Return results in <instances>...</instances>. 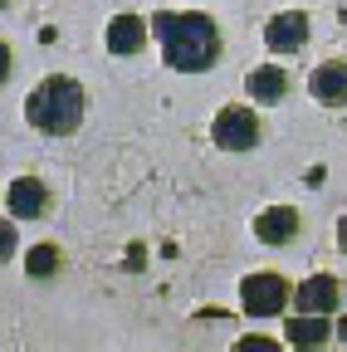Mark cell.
Masks as SVG:
<instances>
[{
    "instance_id": "obj_1",
    "label": "cell",
    "mask_w": 347,
    "mask_h": 352,
    "mask_svg": "<svg viewBox=\"0 0 347 352\" xmlns=\"http://www.w3.org/2000/svg\"><path fill=\"white\" fill-rule=\"evenodd\" d=\"M157 44L177 74H201L221 59V30L210 15H157Z\"/></svg>"
},
{
    "instance_id": "obj_2",
    "label": "cell",
    "mask_w": 347,
    "mask_h": 352,
    "mask_svg": "<svg viewBox=\"0 0 347 352\" xmlns=\"http://www.w3.org/2000/svg\"><path fill=\"white\" fill-rule=\"evenodd\" d=\"M25 118H30V127L64 138V132H74V127L83 122V88H78L74 78H64V74L45 78V83L25 98Z\"/></svg>"
},
{
    "instance_id": "obj_3",
    "label": "cell",
    "mask_w": 347,
    "mask_h": 352,
    "mask_svg": "<svg viewBox=\"0 0 347 352\" xmlns=\"http://www.w3.org/2000/svg\"><path fill=\"white\" fill-rule=\"evenodd\" d=\"M293 298V289L279 279V274H249L245 284H240V308L249 318H269V314H279V308Z\"/></svg>"
},
{
    "instance_id": "obj_4",
    "label": "cell",
    "mask_w": 347,
    "mask_h": 352,
    "mask_svg": "<svg viewBox=\"0 0 347 352\" xmlns=\"http://www.w3.org/2000/svg\"><path fill=\"white\" fill-rule=\"evenodd\" d=\"M210 138H215V147H225V152H249V147H259V118L249 108H221Z\"/></svg>"
},
{
    "instance_id": "obj_5",
    "label": "cell",
    "mask_w": 347,
    "mask_h": 352,
    "mask_svg": "<svg viewBox=\"0 0 347 352\" xmlns=\"http://www.w3.org/2000/svg\"><path fill=\"white\" fill-rule=\"evenodd\" d=\"M265 39H269V50H274V54H293V50H303V39H309V15H303V10H284V15H274L269 30H265Z\"/></svg>"
},
{
    "instance_id": "obj_6",
    "label": "cell",
    "mask_w": 347,
    "mask_h": 352,
    "mask_svg": "<svg viewBox=\"0 0 347 352\" xmlns=\"http://www.w3.org/2000/svg\"><path fill=\"white\" fill-rule=\"evenodd\" d=\"M10 215H20V220H39L49 210V186L39 182V176H20V182H10Z\"/></svg>"
},
{
    "instance_id": "obj_7",
    "label": "cell",
    "mask_w": 347,
    "mask_h": 352,
    "mask_svg": "<svg viewBox=\"0 0 347 352\" xmlns=\"http://www.w3.org/2000/svg\"><path fill=\"white\" fill-rule=\"evenodd\" d=\"M337 279L333 274H313V279H303L298 289H293V303L303 308V314H333L337 308Z\"/></svg>"
},
{
    "instance_id": "obj_8",
    "label": "cell",
    "mask_w": 347,
    "mask_h": 352,
    "mask_svg": "<svg viewBox=\"0 0 347 352\" xmlns=\"http://www.w3.org/2000/svg\"><path fill=\"white\" fill-rule=\"evenodd\" d=\"M254 235L265 240V245H289L298 235V210L293 206H269L265 215L254 220Z\"/></svg>"
},
{
    "instance_id": "obj_9",
    "label": "cell",
    "mask_w": 347,
    "mask_h": 352,
    "mask_svg": "<svg viewBox=\"0 0 347 352\" xmlns=\"http://www.w3.org/2000/svg\"><path fill=\"white\" fill-rule=\"evenodd\" d=\"M309 88H313V98H318V103H328V108L347 103V64H337V59H333V64H318Z\"/></svg>"
},
{
    "instance_id": "obj_10",
    "label": "cell",
    "mask_w": 347,
    "mask_h": 352,
    "mask_svg": "<svg viewBox=\"0 0 347 352\" xmlns=\"http://www.w3.org/2000/svg\"><path fill=\"white\" fill-rule=\"evenodd\" d=\"M147 44V20H137V15H113V25H108V50L113 54H137Z\"/></svg>"
},
{
    "instance_id": "obj_11",
    "label": "cell",
    "mask_w": 347,
    "mask_h": 352,
    "mask_svg": "<svg viewBox=\"0 0 347 352\" xmlns=\"http://www.w3.org/2000/svg\"><path fill=\"white\" fill-rule=\"evenodd\" d=\"M284 94H289V74H284V69L265 64V69L249 74V98H254V103H279Z\"/></svg>"
},
{
    "instance_id": "obj_12",
    "label": "cell",
    "mask_w": 347,
    "mask_h": 352,
    "mask_svg": "<svg viewBox=\"0 0 347 352\" xmlns=\"http://www.w3.org/2000/svg\"><path fill=\"white\" fill-rule=\"evenodd\" d=\"M284 338L293 342V347H323L333 333H328V323H323V314H303V318H293L289 328H284Z\"/></svg>"
},
{
    "instance_id": "obj_13",
    "label": "cell",
    "mask_w": 347,
    "mask_h": 352,
    "mask_svg": "<svg viewBox=\"0 0 347 352\" xmlns=\"http://www.w3.org/2000/svg\"><path fill=\"white\" fill-rule=\"evenodd\" d=\"M25 274H30V279H49V274H59V250H54V245H34L30 259H25Z\"/></svg>"
},
{
    "instance_id": "obj_14",
    "label": "cell",
    "mask_w": 347,
    "mask_h": 352,
    "mask_svg": "<svg viewBox=\"0 0 347 352\" xmlns=\"http://www.w3.org/2000/svg\"><path fill=\"white\" fill-rule=\"evenodd\" d=\"M15 254V220H0V264Z\"/></svg>"
},
{
    "instance_id": "obj_15",
    "label": "cell",
    "mask_w": 347,
    "mask_h": 352,
    "mask_svg": "<svg viewBox=\"0 0 347 352\" xmlns=\"http://www.w3.org/2000/svg\"><path fill=\"white\" fill-rule=\"evenodd\" d=\"M240 352H274V338H240Z\"/></svg>"
},
{
    "instance_id": "obj_16",
    "label": "cell",
    "mask_w": 347,
    "mask_h": 352,
    "mask_svg": "<svg viewBox=\"0 0 347 352\" xmlns=\"http://www.w3.org/2000/svg\"><path fill=\"white\" fill-rule=\"evenodd\" d=\"M5 78H10V50L0 44V83H5Z\"/></svg>"
},
{
    "instance_id": "obj_17",
    "label": "cell",
    "mask_w": 347,
    "mask_h": 352,
    "mask_svg": "<svg viewBox=\"0 0 347 352\" xmlns=\"http://www.w3.org/2000/svg\"><path fill=\"white\" fill-rule=\"evenodd\" d=\"M337 245L347 250V220H337Z\"/></svg>"
},
{
    "instance_id": "obj_18",
    "label": "cell",
    "mask_w": 347,
    "mask_h": 352,
    "mask_svg": "<svg viewBox=\"0 0 347 352\" xmlns=\"http://www.w3.org/2000/svg\"><path fill=\"white\" fill-rule=\"evenodd\" d=\"M337 338H342V342H347V318H342V328H337Z\"/></svg>"
},
{
    "instance_id": "obj_19",
    "label": "cell",
    "mask_w": 347,
    "mask_h": 352,
    "mask_svg": "<svg viewBox=\"0 0 347 352\" xmlns=\"http://www.w3.org/2000/svg\"><path fill=\"white\" fill-rule=\"evenodd\" d=\"M0 6H10V0H0Z\"/></svg>"
}]
</instances>
